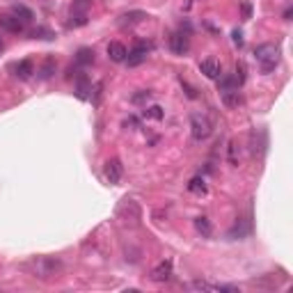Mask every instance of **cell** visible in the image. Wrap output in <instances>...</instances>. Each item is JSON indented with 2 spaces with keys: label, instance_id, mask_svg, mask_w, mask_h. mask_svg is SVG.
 <instances>
[{
  "label": "cell",
  "instance_id": "1",
  "mask_svg": "<svg viewBox=\"0 0 293 293\" xmlns=\"http://www.w3.org/2000/svg\"><path fill=\"white\" fill-rule=\"evenodd\" d=\"M25 270H30L32 277L48 279L62 270V261L57 256H35L30 263H25Z\"/></svg>",
  "mask_w": 293,
  "mask_h": 293
},
{
  "label": "cell",
  "instance_id": "2",
  "mask_svg": "<svg viewBox=\"0 0 293 293\" xmlns=\"http://www.w3.org/2000/svg\"><path fill=\"white\" fill-rule=\"evenodd\" d=\"M254 60H256V64H259L261 73H273L275 69H277L279 60H282V55H279V46L259 44L254 48Z\"/></svg>",
  "mask_w": 293,
  "mask_h": 293
},
{
  "label": "cell",
  "instance_id": "3",
  "mask_svg": "<svg viewBox=\"0 0 293 293\" xmlns=\"http://www.w3.org/2000/svg\"><path fill=\"white\" fill-rule=\"evenodd\" d=\"M117 218L122 220L124 224H131V227H135L137 222H140V206H137V201L133 199H122V204L117 206Z\"/></svg>",
  "mask_w": 293,
  "mask_h": 293
},
{
  "label": "cell",
  "instance_id": "4",
  "mask_svg": "<svg viewBox=\"0 0 293 293\" xmlns=\"http://www.w3.org/2000/svg\"><path fill=\"white\" fill-rule=\"evenodd\" d=\"M211 122H209V117H204V114H192L190 117V133H192V140H197V142H201V140H206V137L211 135Z\"/></svg>",
  "mask_w": 293,
  "mask_h": 293
},
{
  "label": "cell",
  "instance_id": "5",
  "mask_svg": "<svg viewBox=\"0 0 293 293\" xmlns=\"http://www.w3.org/2000/svg\"><path fill=\"white\" fill-rule=\"evenodd\" d=\"M149 53H151V44H146V41H137V44L133 46L131 50H128V55H126V64H128V67H137V64L146 62Z\"/></svg>",
  "mask_w": 293,
  "mask_h": 293
},
{
  "label": "cell",
  "instance_id": "6",
  "mask_svg": "<svg viewBox=\"0 0 293 293\" xmlns=\"http://www.w3.org/2000/svg\"><path fill=\"white\" fill-rule=\"evenodd\" d=\"M188 288H192V291H211V293H220V291L238 293L236 286H229V284H211V282H204V279H195V282H190Z\"/></svg>",
  "mask_w": 293,
  "mask_h": 293
},
{
  "label": "cell",
  "instance_id": "7",
  "mask_svg": "<svg viewBox=\"0 0 293 293\" xmlns=\"http://www.w3.org/2000/svg\"><path fill=\"white\" fill-rule=\"evenodd\" d=\"M0 27L5 32H12V35H21L25 30V23L18 16H14V14H5V16H0Z\"/></svg>",
  "mask_w": 293,
  "mask_h": 293
},
{
  "label": "cell",
  "instance_id": "8",
  "mask_svg": "<svg viewBox=\"0 0 293 293\" xmlns=\"http://www.w3.org/2000/svg\"><path fill=\"white\" fill-rule=\"evenodd\" d=\"M122 172H124V167H122V163H119V158H110L108 163H105L103 174H105V179H108V183L117 186V183L122 181Z\"/></svg>",
  "mask_w": 293,
  "mask_h": 293
},
{
  "label": "cell",
  "instance_id": "9",
  "mask_svg": "<svg viewBox=\"0 0 293 293\" xmlns=\"http://www.w3.org/2000/svg\"><path fill=\"white\" fill-rule=\"evenodd\" d=\"M169 48H172V53H177V55L188 53L190 39H188L186 32H172V37H169Z\"/></svg>",
  "mask_w": 293,
  "mask_h": 293
},
{
  "label": "cell",
  "instance_id": "10",
  "mask_svg": "<svg viewBox=\"0 0 293 293\" xmlns=\"http://www.w3.org/2000/svg\"><path fill=\"white\" fill-rule=\"evenodd\" d=\"M199 71L204 73L206 78H211V80H215V78H220V64H218V60L215 57H206V60H201L199 62Z\"/></svg>",
  "mask_w": 293,
  "mask_h": 293
},
{
  "label": "cell",
  "instance_id": "11",
  "mask_svg": "<svg viewBox=\"0 0 293 293\" xmlns=\"http://www.w3.org/2000/svg\"><path fill=\"white\" fill-rule=\"evenodd\" d=\"M169 277H172V261L169 259L160 261V263L151 270V279H154V282H167Z\"/></svg>",
  "mask_w": 293,
  "mask_h": 293
},
{
  "label": "cell",
  "instance_id": "12",
  "mask_svg": "<svg viewBox=\"0 0 293 293\" xmlns=\"http://www.w3.org/2000/svg\"><path fill=\"white\" fill-rule=\"evenodd\" d=\"M126 55H128V48L122 41H110L108 44V57L112 62H126Z\"/></svg>",
  "mask_w": 293,
  "mask_h": 293
},
{
  "label": "cell",
  "instance_id": "13",
  "mask_svg": "<svg viewBox=\"0 0 293 293\" xmlns=\"http://www.w3.org/2000/svg\"><path fill=\"white\" fill-rule=\"evenodd\" d=\"M14 76L21 78V80H27V78L35 73V64H32V60H21V62L14 64Z\"/></svg>",
  "mask_w": 293,
  "mask_h": 293
},
{
  "label": "cell",
  "instance_id": "14",
  "mask_svg": "<svg viewBox=\"0 0 293 293\" xmlns=\"http://www.w3.org/2000/svg\"><path fill=\"white\" fill-rule=\"evenodd\" d=\"M144 18H149L144 12H140V9H135V12H126L119 16V25L122 27H128V25H137V23H142Z\"/></svg>",
  "mask_w": 293,
  "mask_h": 293
},
{
  "label": "cell",
  "instance_id": "15",
  "mask_svg": "<svg viewBox=\"0 0 293 293\" xmlns=\"http://www.w3.org/2000/svg\"><path fill=\"white\" fill-rule=\"evenodd\" d=\"M220 99H222V103L227 105V108H238L241 105V92L238 90H224L220 92Z\"/></svg>",
  "mask_w": 293,
  "mask_h": 293
},
{
  "label": "cell",
  "instance_id": "16",
  "mask_svg": "<svg viewBox=\"0 0 293 293\" xmlns=\"http://www.w3.org/2000/svg\"><path fill=\"white\" fill-rule=\"evenodd\" d=\"M76 92H78L80 99H87V96H90L92 82H90V78H87L85 73H78V76H76Z\"/></svg>",
  "mask_w": 293,
  "mask_h": 293
},
{
  "label": "cell",
  "instance_id": "17",
  "mask_svg": "<svg viewBox=\"0 0 293 293\" xmlns=\"http://www.w3.org/2000/svg\"><path fill=\"white\" fill-rule=\"evenodd\" d=\"M76 64H78V67H90V64H94V50H92V48H80L76 53Z\"/></svg>",
  "mask_w": 293,
  "mask_h": 293
},
{
  "label": "cell",
  "instance_id": "18",
  "mask_svg": "<svg viewBox=\"0 0 293 293\" xmlns=\"http://www.w3.org/2000/svg\"><path fill=\"white\" fill-rule=\"evenodd\" d=\"M195 229L201 233L204 238H209L211 233H213V224H211L209 218H204V215H199V218H195Z\"/></svg>",
  "mask_w": 293,
  "mask_h": 293
},
{
  "label": "cell",
  "instance_id": "19",
  "mask_svg": "<svg viewBox=\"0 0 293 293\" xmlns=\"http://www.w3.org/2000/svg\"><path fill=\"white\" fill-rule=\"evenodd\" d=\"M92 7V0H73L71 16H87V9Z\"/></svg>",
  "mask_w": 293,
  "mask_h": 293
},
{
  "label": "cell",
  "instance_id": "20",
  "mask_svg": "<svg viewBox=\"0 0 293 293\" xmlns=\"http://www.w3.org/2000/svg\"><path fill=\"white\" fill-rule=\"evenodd\" d=\"M12 14H14V16H18V18H21L23 23H30L32 18H35V14H32V9H27L25 5H14V7H12Z\"/></svg>",
  "mask_w": 293,
  "mask_h": 293
},
{
  "label": "cell",
  "instance_id": "21",
  "mask_svg": "<svg viewBox=\"0 0 293 293\" xmlns=\"http://www.w3.org/2000/svg\"><path fill=\"white\" fill-rule=\"evenodd\" d=\"M188 190L192 192V195H206V183L201 177H195L190 179V183H188Z\"/></svg>",
  "mask_w": 293,
  "mask_h": 293
},
{
  "label": "cell",
  "instance_id": "22",
  "mask_svg": "<svg viewBox=\"0 0 293 293\" xmlns=\"http://www.w3.org/2000/svg\"><path fill=\"white\" fill-rule=\"evenodd\" d=\"M144 117L146 119H163L165 110L160 108V105H149V108H144Z\"/></svg>",
  "mask_w": 293,
  "mask_h": 293
},
{
  "label": "cell",
  "instance_id": "23",
  "mask_svg": "<svg viewBox=\"0 0 293 293\" xmlns=\"http://www.w3.org/2000/svg\"><path fill=\"white\" fill-rule=\"evenodd\" d=\"M53 73H55V62H53V60H46L44 67L39 69V78H44V80H46V78H50Z\"/></svg>",
  "mask_w": 293,
  "mask_h": 293
},
{
  "label": "cell",
  "instance_id": "24",
  "mask_svg": "<svg viewBox=\"0 0 293 293\" xmlns=\"http://www.w3.org/2000/svg\"><path fill=\"white\" fill-rule=\"evenodd\" d=\"M151 99V92L149 90H142V92H137V94H133L131 96V101H133V103H146V101H149Z\"/></svg>",
  "mask_w": 293,
  "mask_h": 293
},
{
  "label": "cell",
  "instance_id": "25",
  "mask_svg": "<svg viewBox=\"0 0 293 293\" xmlns=\"http://www.w3.org/2000/svg\"><path fill=\"white\" fill-rule=\"evenodd\" d=\"M32 37H35V39H53L55 35L48 27H37V30H32Z\"/></svg>",
  "mask_w": 293,
  "mask_h": 293
},
{
  "label": "cell",
  "instance_id": "26",
  "mask_svg": "<svg viewBox=\"0 0 293 293\" xmlns=\"http://www.w3.org/2000/svg\"><path fill=\"white\" fill-rule=\"evenodd\" d=\"M229 163L231 165H238V158H236V144H229Z\"/></svg>",
  "mask_w": 293,
  "mask_h": 293
},
{
  "label": "cell",
  "instance_id": "27",
  "mask_svg": "<svg viewBox=\"0 0 293 293\" xmlns=\"http://www.w3.org/2000/svg\"><path fill=\"white\" fill-rule=\"evenodd\" d=\"M181 85H183V87H186V90H188V96H190V99H197V92H195V90H192V87H190V85H188V82H186V80H181Z\"/></svg>",
  "mask_w": 293,
  "mask_h": 293
},
{
  "label": "cell",
  "instance_id": "28",
  "mask_svg": "<svg viewBox=\"0 0 293 293\" xmlns=\"http://www.w3.org/2000/svg\"><path fill=\"white\" fill-rule=\"evenodd\" d=\"M233 44H236V46H243V35H241V30H233Z\"/></svg>",
  "mask_w": 293,
  "mask_h": 293
},
{
  "label": "cell",
  "instance_id": "29",
  "mask_svg": "<svg viewBox=\"0 0 293 293\" xmlns=\"http://www.w3.org/2000/svg\"><path fill=\"white\" fill-rule=\"evenodd\" d=\"M0 50H3V41H0Z\"/></svg>",
  "mask_w": 293,
  "mask_h": 293
}]
</instances>
